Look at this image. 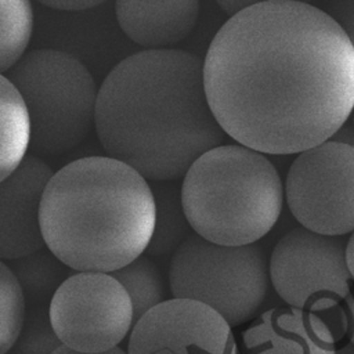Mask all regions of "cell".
Masks as SVG:
<instances>
[{
  "label": "cell",
  "mask_w": 354,
  "mask_h": 354,
  "mask_svg": "<svg viewBox=\"0 0 354 354\" xmlns=\"http://www.w3.org/2000/svg\"><path fill=\"white\" fill-rule=\"evenodd\" d=\"M210 109L238 144L268 155L329 141L354 109V48L322 8L253 3L221 25L203 59Z\"/></svg>",
  "instance_id": "1"
},
{
  "label": "cell",
  "mask_w": 354,
  "mask_h": 354,
  "mask_svg": "<svg viewBox=\"0 0 354 354\" xmlns=\"http://www.w3.org/2000/svg\"><path fill=\"white\" fill-rule=\"evenodd\" d=\"M95 131L105 153L144 178L184 177L224 130L205 90L203 61L176 50H142L116 64L98 88Z\"/></svg>",
  "instance_id": "2"
},
{
  "label": "cell",
  "mask_w": 354,
  "mask_h": 354,
  "mask_svg": "<svg viewBox=\"0 0 354 354\" xmlns=\"http://www.w3.org/2000/svg\"><path fill=\"white\" fill-rule=\"evenodd\" d=\"M156 220L152 187L111 156L76 159L54 173L40 207L47 249L76 272L112 274L148 249Z\"/></svg>",
  "instance_id": "3"
},
{
  "label": "cell",
  "mask_w": 354,
  "mask_h": 354,
  "mask_svg": "<svg viewBox=\"0 0 354 354\" xmlns=\"http://www.w3.org/2000/svg\"><path fill=\"white\" fill-rule=\"evenodd\" d=\"M181 201L195 234L217 245L243 246L275 225L283 187L266 153L227 144L192 163L183 178Z\"/></svg>",
  "instance_id": "4"
},
{
  "label": "cell",
  "mask_w": 354,
  "mask_h": 354,
  "mask_svg": "<svg viewBox=\"0 0 354 354\" xmlns=\"http://www.w3.org/2000/svg\"><path fill=\"white\" fill-rule=\"evenodd\" d=\"M4 76L30 118V155L53 156L80 145L95 127L98 88L88 69L59 50L28 51Z\"/></svg>",
  "instance_id": "5"
},
{
  "label": "cell",
  "mask_w": 354,
  "mask_h": 354,
  "mask_svg": "<svg viewBox=\"0 0 354 354\" xmlns=\"http://www.w3.org/2000/svg\"><path fill=\"white\" fill-rule=\"evenodd\" d=\"M270 270L257 243L224 246L192 232L174 252L169 268L173 299L201 301L230 326L250 321L263 306Z\"/></svg>",
  "instance_id": "6"
},
{
  "label": "cell",
  "mask_w": 354,
  "mask_h": 354,
  "mask_svg": "<svg viewBox=\"0 0 354 354\" xmlns=\"http://www.w3.org/2000/svg\"><path fill=\"white\" fill-rule=\"evenodd\" d=\"M268 270L274 290L293 308L325 314L351 293L346 245L339 236L296 227L274 246Z\"/></svg>",
  "instance_id": "7"
},
{
  "label": "cell",
  "mask_w": 354,
  "mask_h": 354,
  "mask_svg": "<svg viewBox=\"0 0 354 354\" xmlns=\"http://www.w3.org/2000/svg\"><path fill=\"white\" fill-rule=\"evenodd\" d=\"M285 196L301 227L329 236L354 232V145L329 140L299 153Z\"/></svg>",
  "instance_id": "8"
},
{
  "label": "cell",
  "mask_w": 354,
  "mask_h": 354,
  "mask_svg": "<svg viewBox=\"0 0 354 354\" xmlns=\"http://www.w3.org/2000/svg\"><path fill=\"white\" fill-rule=\"evenodd\" d=\"M51 325L64 346L87 354L116 348L134 326L133 303L106 272H75L48 303Z\"/></svg>",
  "instance_id": "9"
},
{
  "label": "cell",
  "mask_w": 354,
  "mask_h": 354,
  "mask_svg": "<svg viewBox=\"0 0 354 354\" xmlns=\"http://www.w3.org/2000/svg\"><path fill=\"white\" fill-rule=\"evenodd\" d=\"M127 354H236V343L230 324L212 307L169 299L134 324Z\"/></svg>",
  "instance_id": "10"
},
{
  "label": "cell",
  "mask_w": 354,
  "mask_h": 354,
  "mask_svg": "<svg viewBox=\"0 0 354 354\" xmlns=\"http://www.w3.org/2000/svg\"><path fill=\"white\" fill-rule=\"evenodd\" d=\"M348 332L344 307L325 314L299 308H271L242 336L248 354H336Z\"/></svg>",
  "instance_id": "11"
},
{
  "label": "cell",
  "mask_w": 354,
  "mask_h": 354,
  "mask_svg": "<svg viewBox=\"0 0 354 354\" xmlns=\"http://www.w3.org/2000/svg\"><path fill=\"white\" fill-rule=\"evenodd\" d=\"M51 167L28 155L0 184V259L12 261L46 248L40 207Z\"/></svg>",
  "instance_id": "12"
},
{
  "label": "cell",
  "mask_w": 354,
  "mask_h": 354,
  "mask_svg": "<svg viewBox=\"0 0 354 354\" xmlns=\"http://www.w3.org/2000/svg\"><path fill=\"white\" fill-rule=\"evenodd\" d=\"M123 33L147 50H160L189 36L199 17L196 0L124 1L115 4Z\"/></svg>",
  "instance_id": "13"
},
{
  "label": "cell",
  "mask_w": 354,
  "mask_h": 354,
  "mask_svg": "<svg viewBox=\"0 0 354 354\" xmlns=\"http://www.w3.org/2000/svg\"><path fill=\"white\" fill-rule=\"evenodd\" d=\"M1 152H0V181L14 173L22 160L28 156L30 148L32 124L28 108L14 87V84L1 75Z\"/></svg>",
  "instance_id": "14"
},
{
  "label": "cell",
  "mask_w": 354,
  "mask_h": 354,
  "mask_svg": "<svg viewBox=\"0 0 354 354\" xmlns=\"http://www.w3.org/2000/svg\"><path fill=\"white\" fill-rule=\"evenodd\" d=\"M156 220L153 234L147 249L148 254L165 256L174 254L180 245L192 234V228L187 220L183 201L181 187L158 183L153 188Z\"/></svg>",
  "instance_id": "15"
},
{
  "label": "cell",
  "mask_w": 354,
  "mask_h": 354,
  "mask_svg": "<svg viewBox=\"0 0 354 354\" xmlns=\"http://www.w3.org/2000/svg\"><path fill=\"white\" fill-rule=\"evenodd\" d=\"M19 281L25 297L33 306H46L64 283L69 267L65 266L47 246L29 256L12 260L8 266Z\"/></svg>",
  "instance_id": "16"
},
{
  "label": "cell",
  "mask_w": 354,
  "mask_h": 354,
  "mask_svg": "<svg viewBox=\"0 0 354 354\" xmlns=\"http://www.w3.org/2000/svg\"><path fill=\"white\" fill-rule=\"evenodd\" d=\"M33 11L26 0H0V71L7 73L26 54Z\"/></svg>",
  "instance_id": "17"
},
{
  "label": "cell",
  "mask_w": 354,
  "mask_h": 354,
  "mask_svg": "<svg viewBox=\"0 0 354 354\" xmlns=\"http://www.w3.org/2000/svg\"><path fill=\"white\" fill-rule=\"evenodd\" d=\"M129 293L134 324L149 310L165 301V285L156 264L148 256H140L123 268L112 272Z\"/></svg>",
  "instance_id": "18"
},
{
  "label": "cell",
  "mask_w": 354,
  "mask_h": 354,
  "mask_svg": "<svg viewBox=\"0 0 354 354\" xmlns=\"http://www.w3.org/2000/svg\"><path fill=\"white\" fill-rule=\"evenodd\" d=\"M26 319V297L12 270L0 261V354L15 344Z\"/></svg>",
  "instance_id": "19"
},
{
  "label": "cell",
  "mask_w": 354,
  "mask_h": 354,
  "mask_svg": "<svg viewBox=\"0 0 354 354\" xmlns=\"http://www.w3.org/2000/svg\"><path fill=\"white\" fill-rule=\"evenodd\" d=\"M62 344L48 315V308L35 306L26 313L24 328L7 354H53Z\"/></svg>",
  "instance_id": "20"
},
{
  "label": "cell",
  "mask_w": 354,
  "mask_h": 354,
  "mask_svg": "<svg viewBox=\"0 0 354 354\" xmlns=\"http://www.w3.org/2000/svg\"><path fill=\"white\" fill-rule=\"evenodd\" d=\"M346 32L354 48V0H332L325 3V10Z\"/></svg>",
  "instance_id": "21"
},
{
  "label": "cell",
  "mask_w": 354,
  "mask_h": 354,
  "mask_svg": "<svg viewBox=\"0 0 354 354\" xmlns=\"http://www.w3.org/2000/svg\"><path fill=\"white\" fill-rule=\"evenodd\" d=\"M40 3L59 11H84L104 4V0H41Z\"/></svg>",
  "instance_id": "22"
},
{
  "label": "cell",
  "mask_w": 354,
  "mask_h": 354,
  "mask_svg": "<svg viewBox=\"0 0 354 354\" xmlns=\"http://www.w3.org/2000/svg\"><path fill=\"white\" fill-rule=\"evenodd\" d=\"M254 1H246V0H217V6L231 17L239 14L245 8L250 7Z\"/></svg>",
  "instance_id": "23"
},
{
  "label": "cell",
  "mask_w": 354,
  "mask_h": 354,
  "mask_svg": "<svg viewBox=\"0 0 354 354\" xmlns=\"http://www.w3.org/2000/svg\"><path fill=\"white\" fill-rule=\"evenodd\" d=\"M344 308L347 314V321H348V337L350 343L354 344V292L350 293V296L344 300Z\"/></svg>",
  "instance_id": "24"
},
{
  "label": "cell",
  "mask_w": 354,
  "mask_h": 354,
  "mask_svg": "<svg viewBox=\"0 0 354 354\" xmlns=\"http://www.w3.org/2000/svg\"><path fill=\"white\" fill-rule=\"evenodd\" d=\"M346 263L351 274V278L354 279V232H351L348 242L346 245Z\"/></svg>",
  "instance_id": "25"
},
{
  "label": "cell",
  "mask_w": 354,
  "mask_h": 354,
  "mask_svg": "<svg viewBox=\"0 0 354 354\" xmlns=\"http://www.w3.org/2000/svg\"><path fill=\"white\" fill-rule=\"evenodd\" d=\"M53 354H87V353H79V351H75V350H72V348H69V347H66V346H61V347H59L57 351H54ZM100 354H127V353H124L123 348L116 347V348H112V350H109V351H106V353H100Z\"/></svg>",
  "instance_id": "26"
},
{
  "label": "cell",
  "mask_w": 354,
  "mask_h": 354,
  "mask_svg": "<svg viewBox=\"0 0 354 354\" xmlns=\"http://www.w3.org/2000/svg\"><path fill=\"white\" fill-rule=\"evenodd\" d=\"M336 354H354V344H353V343H348V344L340 347V348L336 351Z\"/></svg>",
  "instance_id": "27"
},
{
  "label": "cell",
  "mask_w": 354,
  "mask_h": 354,
  "mask_svg": "<svg viewBox=\"0 0 354 354\" xmlns=\"http://www.w3.org/2000/svg\"><path fill=\"white\" fill-rule=\"evenodd\" d=\"M353 129H354V109H353Z\"/></svg>",
  "instance_id": "28"
}]
</instances>
